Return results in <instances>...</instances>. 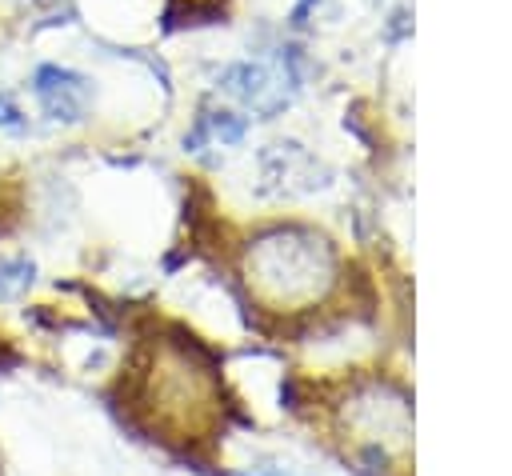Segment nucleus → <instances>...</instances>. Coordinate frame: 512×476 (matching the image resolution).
I'll return each mask as SVG.
<instances>
[{"instance_id": "39448f33", "label": "nucleus", "mask_w": 512, "mask_h": 476, "mask_svg": "<svg viewBox=\"0 0 512 476\" xmlns=\"http://www.w3.org/2000/svg\"><path fill=\"white\" fill-rule=\"evenodd\" d=\"M32 280H36V264L28 256H0V304L24 296Z\"/></svg>"}, {"instance_id": "0eeeda50", "label": "nucleus", "mask_w": 512, "mask_h": 476, "mask_svg": "<svg viewBox=\"0 0 512 476\" xmlns=\"http://www.w3.org/2000/svg\"><path fill=\"white\" fill-rule=\"evenodd\" d=\"M0 128L4 132H24V116H20V108L8 92H0Z\"/></svg>"}, {"instance_id": "7ed1b4c3", "label": "nucleus", "mask_w": 512, "mask_h": 476, "mask_svg": "<svg viewBox=\"0 0 512 476\" xmlns=\"http://www.w3.org/2000/svg\"><path fill=\"white\" fill-rule=\"evenodd\" d=\"M152 400H160V416H188L192 408L204 404V376L184 360V356H168L160 364V372L152 368Z\"/></svg>"}, {"instance_id": "423d86ee", "label": "nucleus", "mask_w": 512, "mask_h": 476, "mask_svg": "<svg viewBox=\"0 0 512 476\" xmlns=\"http://www.w3.org/2000/svg\"><path fill=\"white\" fill-rule=\"evenodd\" d=\"M204 136H216V140H224V144H236V140L244 136V120H236V116H228V112H208V116H200V128L188 136V148H200Z\"/></svg>"}, {"instance_id": "6e6552de", "label": "nucleus", "mask_w": 512, "mask_h": 476, "mask_svg": "<svg viewBox=\"0 0 512 476\" xmlns=\"http://www.w3.org/2000/svg\"><path fill=\"white\" fill-rule=\"evenodd\" d=\"M268 476H276V472H268Z\"/></svg>"}, {"instance_id": "20e7f679", "label": "nucleus", "mask_w": 512, "mask_h": 476, "mask_svg": "<svg viewBox=\"0 0 512 476\" xmlns=\"http://www.w3.org/2000/svg\"><path fill=\"white\" fill-rule=\"evenodd\" d=\"M224 88L232 92V96H240L244 104H252L260 116H272L288 96H284V88H276V80L268 76V68H260V64H232L228 72H224Z\"/></svg>"}, {"instance_id": "f257e3e1", "label": "nucleus", "mask_w": 512, "mask_h": 476, "mask_svg": "<svg viewBox=\"0 0 512 476\" xmlns=\"http://www.w3.org/2000/svg\"><path fill=\"white\" fill-rule=\"evenodd\" d=\"M332 268H336V256L328 240L304 228H280L256 240L244 260L248 284L256 288L260 300L276 308H300L324 296V288L332 284Z\"/></svg>"}, {"instance_id": "f03ea898", "label": "nucleus", "mask_w": 512, "mask_h": 476, "mask_svg": "<svg viewBox=\"0 0 512 476\" xmlns=\"http://www.w3.org/2000/svg\"><path fill=\"white\" fill-rule=\"evenodd\" d=\"M32 92H36L40 108L60 124H80L88 112V100H92L88 76L60 68V64H40L32 76Z\"/></svg>"}]
</instances>
